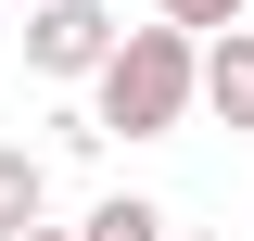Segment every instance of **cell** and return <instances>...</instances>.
Returning a JSON list of instances; mask_svg holds the SVG:
<instances>
[{"label":"cell","instance_id":"cell-1","mask_svg":"<svg viewBox=\"0 0 254 241\" xmlns=\"http://www.w3.org/2000/svg\"><path fill=\"white\" fill-rule=\"evenodd\" d=\"M203 102V38L190 26H127L89 76V127L102 140H178V115Z\"/></svg>","mask_w":254,"mask_h":241},{"label":"cell","instance_id":"cell-2","mask_svg":"<svg viewBox=\"0 0 254 241\" xmlns=\"http://www.w3.org/2000/svg\"><path fill=\"white\" fill-rule=\"evenodd\" d=\"M115 38H127V26L102 13V0H26V63L51 76V89H89Z\"/></svg>","mask_w":254,"mask_h":241},{"label":"cell","instance_id":"cell-3","mask_svg":"<svg viewBox=\"0 0 254 241\" xmlns=\"http://www.w3.org/2000/svg\"><path fill=\"white\" fill-rule=\"evenodd\" d=\"M203 115L229 140H254V26H216L203 38Z\"/></svg>","mask_w":254,"mask_h":241},{"label":"cell","instance_id":"cell-6","mask_svg":"<svg viewBox=\"0 0 254 241\" xmlns=\"http://www.w3.org/2000/svg\"><path fill=\"white\" fill-rule=\"evenodd\" d=\"M165 26H190V38H216V26H242V0H165Z\"/></svg>","mask_w":254,"mask_h":241},{"label":"cell","instance_id":"cell-8","mask_svg":"<svg viewBox=\"0 0 254 241\" xmlns=\"http://www.w3.org/2000/svg\"><path fill=\"white\" fill-rule=\"evenodd\" d=\"M178 241H229V229H178Z\"/></svg>","mask_w":254,"mask_h":241},{"label":"cell","instance_id":"cell-4","mask_svg":"<svg viewBox=\"0 0 254 241\" xmlns=\"http://www.w3.org/2000/svg\"><path fill=\"white\" fill-rule=\"evenodd\" d=\"M38 216H51V165H38L26 140H0V241H13V229H38Z\"/></svg>","mask_w":254,"mask_h":241},{"label":"cell","instance_id":"cell-5","mask_svg":"<svg viewBox=\"0 0 254 241\" xmlns=\"http://www.w3.org/2000/svg\"><path fill=\"white\" fill-rule=\"evenodd\" d=\"M76 241H178V229H165V203L115 190V203H89V229H76Z\"/></svg>","mask_w":254,"mask_h":241},{"label":"cell","instance_id":"cell-7","mask_svg":"<svg viewBox=\"0 0 254 241\" xmlns=\"http://www.w3.org/2000/svg\"><path fill=\"white\" fill-rule=\"evenodd\" d=\"M13 241H76V229H51V216H38V229H13Z\"/></svg>","mask_w":254,"mask_h":241}]
</instances>
